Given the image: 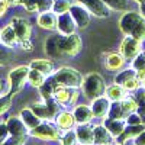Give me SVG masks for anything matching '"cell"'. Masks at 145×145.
<instances>
[{"instance_id": "cell-1", "label": "cell", "mask_w": 145, "mask_h": 145, "mask_svg": "<svg viewBox=\"0 0 145 145\" xmlns=\"http://www.w3.org/2000/svg\"><path fill=\"white\" fill-rule=\"evenodd\" d=\"M118 25L125 35H131L134 38L145 41V18L141 15V12H123V15L118 20Z\"/></svg>"}, {"instance_id": "cell-2", "label": "cell", "mask_w": 145, "mask_h": 145, "mask_svg": "<svg viewBox=\"0 0 145 145\" xmlns=\"http://www.w3.org/2000/svg\"><path fill=\"white\" fill-rule=\"evenodd\" d=\"M80 89H81V93L84 94V97L89 100H93L96 97H99V96L105 94L106 84H105V80L100 74H97V72H90V74H87L83 78Z\"/></svg>"}, {"instance_id": "cell-3", "label": "cell", "mask_w": 145, "mask_h": 145, "mask_svg": "<svg viewBox=\"0 0 145 145\" xmlns=\"http://www.w3.org/2000/svg\"><path fill=\"white\" fill-rule=\"evenodd\" d=\"M29 65H18L15 68H12L7 74V83H9V94L13 96L19 94L25 84L28 81V74H29Z\"/></svg>"}, {"instance_id": "cell-4", "label": "cell", "mask_w": 145, "mask_h": 145, "mask_svg": "<svg viewBox=\"0 0 145 145\" xmlns=\"http://www.w3.org/2000/svg\"><path fill=\"white\" fill-rule=\"evenodd\" d=\"M54 80L57 81V84L61 86H67V87H72V89H78L83 83V77L81 74L74 70L72 67H59L54 71L52 74Z\"/></svg>"}, {"instance_id": "cell-5", "label": "cell", "mask_w": 145, "mask_h": 145, "mask_svg": "<svg viewBox=\"0 0 145 145\" xmlns=\"http://www.w3.org/2000/svg\"><path fill=\"white\" fill-rule=\"evenodd\" d=\"M29 135L41 141H57L61 137V131L57 125H52L51 120H42L36 128L29 131Z\"/></svg>"}, {"instance_id": "cell-6", "label": "cell", "mask_w": 145, "mask_h": 145, "mask_svg": "<svg viewBox=\"0 0 145 145\" xmlns=\"http://www.w3.org/2000/svg\"><path fill=\"white\" fill-rule=\"evenodd\" d=\"M59 106L61 105L52 97V99H48V100L36 102L31 107L42 120H52V119H55L57 113L59 112Z\"/></svg>"}, {"instance_id": "cell-7", "label": "cell", "mask_w": 145, "mask_h": 145, "mask_svg": "<svg viewBox=\"0 0 145 145\" xmlns=\"http://www.w3.org/2000/svg\"><path fill=\"white\" fill-rule=\"evenodd\" d=\"M70 13L72 16V19L76 20V25H77V29H84L90 25V19H91V13L90 10L84 6L81 2H76L72 3L71 7H70Z\"/></svg>"}, {"instance_id": "cell-8", "label": "cell", "mask_w": 145, "mask_h": 145, "mask_svg": "<svg viewBox=\"0 0 145 145\" xmlns=\"http://www.w3.org/2000/svg\"><path fill=\"white\" fill-rule=\"evenodd\" d=\"M119 51L125 57V59L132 61V59L142 51V41L138 39V38H134V36H131V35H126L125 39L122 41V44H120Z\"/></svg>"}, {"instance_id": "cell-9", "label": "cell", "mask_w": 145, "mask_h": 145, "mask_svg": "<svg viewBox=\"0 0 145 145\" xmlns=\"http://www.w3.org/2000/svg\"><path fill=\"white\" fill-rule=\"evenodd\" d=\"M61 41H63V35H61V33L50 35V36L45 39L44 51H45V54L50 57V58H52V59H59L61 57H64L63 48H61Z\"/></svg>"}, {"instance_id": "cell-10", "label": "cell", "mask_w": 145, "mask_h": 145, "mask_svg": "<svg viewBox=\"0 0 145 145\" xmlns=\"http://www.w3.org/2000/svg\"><path fill=\"white\" fill-rule=\"evenodd\" d=\"M77 96H78V91L76 89L67 87V86H61V84H57L55 91H54V99L61 106L74 105L77 102Z\"/></svg>"}, {"instance_id": "cell-11", "label": "cell", "mask_w": 145, "mask_h": 145, "mask_svg": "<svg viewBox=\"0 0 145 145\" xmlns=\"http://www.w3.org/2000/svg\"><path fill=\"white\" fill-rule=\"evenodd\" d=\"M61 48H63L64 57H76L80 52V50H81V39H80V36L76 32L70 33V35H63Z\"/></svg>"}, {"instance_id": "cell-12", "label": "cell", "mask_w": 145, "mask_h": 145, "mask_svg": "<svg viewBox=\"0 0 145 145\" xmlns=\"http://www.w3.org/2000/svg\"><path fill=\"white\" fill-rule=\"evenodd\" d=\"M10 25L13 26L16 35L19 41L23 39H31V33H32V26H31V22L25 18H20V16H15L12 18L10 20Z\"/></svg>"}, {"instance_id": "cell-13", "label": "cell", "mask_w": 145, "mask_h": 145, "mask_svg": "<svg viewBox=\"0 0 145 145\" xmlns=\"http://www.w3.org/2000/svg\"><path fill=\"white\" fill-rule=\"evenodd\" d=\"M81 3L86 6L89 10H90V13L96 18H109L110 16V7H109L103 0H81Z\"/></svg>"}, {"instance_id": "cell-14", "label": "cell", "mask_w": 145, "mask_h": 145, "mask_svg": "<svg viewBox=\"0 0 145 145\" xmlns=\"http://www.w3.org/2000/svg\"><path fill=\"white\" fill-rule=\"evenodd\" d=\"M6 125L9 129V134L13 137H28L29 135V129L19 115L18 116H9L6 119Z\"/></svg>"}, {"instance_id": "cell-15", "label": "cell", "mask_w": 145, "mask_h": 145, "mask_svg": "<svg viewBox=\"0 0 145 145\" xmlns=\"http://www.w3.org/2000/svg\"><path fill=\"white\" fill-rule=\"evenodd\" d=\"M76 29H77L76 20L72 19L70 12H65V13L58 15V18H57V31H58V33L70 35V33H74Z\"/></svg>"}, {"instance_id": "cell-16", "label": "cell", "mask_w": 145, "mask_h": 145, "mask_svg": "<svg viewBox=\"0 0 145 145\" xmlns=\"http://www.w3.org/2000/svg\"><path fill=\"white\" fill-rule=\"evenodd\" d=\"M57 18H58V15L52 10L39 12L38 16H36V23H38V26H41L42 29L54 31V29H57Z\"/></svg>"}, {"instance_id": "cell-17", "label": "cell", "mask_w": 145, "mask_h": 145, "mask_svg": "<svg viewBox=\"0 0 145 145\" xmlns=\"http://www.w3.org/2000/svg\"><path fill=\"white\" fill-rule=\"evenodd\" d=\"M110 100H109L106 96H99L91 100V112H93V116L94 118H105L109 112V107H110Z\"/></svg>"}, {"instance_id": "cell-18", "label": "cell", "mask_w": 145, "mask_h": 145, "mask_svg": "<svg viewBox=\"0 0 145 145\" xmlns=\"http://www.w3.org/2000/svg\"><path fill=\"white\" fill-rule=\"evenodd\" d=\"M76 123V118L74 113H71L68 110H63V112H58L55 116V125L59 128V131H68L74 126Z\"/></svg>"}, {"instance_id": "cell-19", "label": "cell", "mask_w": 145, "mask_h": 145, "mask_svg": "<svg viewBox=\"0 0 145 145\" xmlns=\"http://www.w3.org/2000/svg\"><path fill=\"white\" fill-rule=\"evenodd\" d=\"M113 137L106 129L105 125H96L93 129V144L94 145H109L112 142Z\"/></svg>"}, {"instance_id": "cell-20", "label": "cell", "mask_w": 145, "mask_h": 145, "mask_svg": "<svg viewBox=\"0 0 145 145\" xmlns=\"http://www.w3.org/2000/svg\"><path fill=\"white\" fill-rule=\"evenodd\" d=\"M0 42L7 48H15L16 45H19V38H18V35H16L13 26H12L10 23L2 29V33H0Z\"/></svg>"}, {"instance_id": "cell-21", "label": "cell", "mask_w": 145, "mask_h": 145, "mask_svg": "<svg viewBox=\"0 0 145 145\" xmlns=\"http://www.w3.org/2000/svg\"><path fill=\"white\" fill-rule=\"evenodd\" d=\"M19 116L22 118V120L25 122V125L28 126L29 131L33 129V128H36L42 122V119L32 110V107H23V109H20Z\"/></svg>"}, {"instance_id": "cell-22", "label": "cell", "mask_w": 145, "mask_h": 145, "mask_svg": "<svg viewBox=\"0 0 145 145\" xmlns=\"http://www.w3.org/2000/svg\"><path fill=\"white\" fill-rule=\"evenodd\" d=\"M74 118H76V123L83 125V123H90V120L94 118L91 107L86 106V105H78L74 107Z\"/></svg>"}, {"instance_id": "cell-23", "label": "cell", "mask_w": 145, "mask_h": 145, "mask_svg": "<svg viewBox=\"0 0 145 145\" xmlns=\"http://www.w3.org/2000/svg\"><path fill=\"white\" fill-rule=\"evenodd\" d=\"M125 61H126L125 57L120 52H110L105 58V67L110 71H116V70H120L123 67Z\"/></svg>"}, {"instance_id": "cell-24", "label": "cell", "mask_w": 145, "mask_h": 145, "mask_svg": "<svg viewBox=\"0 0 145 145\" xmlns=\"http://www.w3.org/2000/svg\"><path fill=\"white\" fill-rule=\"evenodd\" d=\"M144 129H145V123H141V125H128L123 129L122 134L118 137V142L119 144H125L129 139H134V138H137L141 134Z\"/></svg>"}, {"instance_id": "cell-25", "label": "cell", "mask_w": 145, "mask_h": 145, "mask_svg": "<svg viewBox=\"0 0 145 145\" xmlns=\"http://www.w3.org/2000/svg\"><path fill=\"white\" fill-rule=\"evenodd\" d=\"M103 125L106 126V129L110 132V135L113 138H118L120 134L123 132V129L126 128V122H125V119H110V118H107Z\"/></svg>"}, {"instance_id": "cell-26", "label": "cell", "mask_w": 145, "mask_h": 145, "mask_svg": "<svg viewBox=\"0 0 145 145\" xmlns=\"http://www.w3.org/2000/svg\"><path fill=\"white\" fill-rule=\"evenodd\" d=\"M31 68L33 70H38L41 71L42 74H45L46 77H50L51 74H54V64L51 59H46V58H38V59H33L29 64Z\"/></svg>"}, {"instance_id": "cell-27", "label": "cell", "mask_w": 145, "mask_h": 145, "mask_svg": "<svg viewBox=\"0 0 145 145\" xmlns=\"http://www.w3.org/2000/svg\"><path fill=\"white\" fill-rule=\"evenodd\" d=\"M105 96L110 100V102H120L123 97H126V89L123 86H119V84H112V86L106 87L105 90Z\"/></svg>"}, {"instance_id": "cell-28", "label": "cell", "mask_w": 145, "mask_h": 145, "mask_svg": "<svg viewBox=\"0 0 145 145\" xmlns=\"http://www.w3.org/2000/svg\"><path fill=\"white\" fill-rule=\"evenodd\" d=\"M93 129H94V126H91L90 123L78 125L77 129H76L78 142L80 144H90V142H93Z\"/></svg>"}, {"instance_id": "cell-29", "label": "cell", "mask_w": 145, "mask_h": 145, "mask_svg": "<svg viewBox=\"0 0 145 145\" xmlns=\"http://www.w3.org/2000/svg\"><path fill=\"white\" fill-rule=\"evenodd\" d=\"M57 87V81L54 80L52 74L45 80V83L39 87V94H41V99L42 100H48V99H52L54 97V91Z\"/></svg>"}, {"instance_id": "cell-30", "label": "cell", "mask_w": 145, "mask_h": 145, "mask_svg": "<svg viewBox=\"0 0 145 145\" xmlns=\"http://www.w3.org/2000/svg\"><path fill=\"white\" fill-rule=\"evenodd\" d=\"M131 67L137 71V76L139 80L145 77V51H141L131 63Z\"/></svg>"}, {"instance_id": "cell-31", "label": "cell", "mask_w": 145, "mask_h": 145, "mask_svg": "<svg viewBox=\"0 0 145 145\" xmlns=\"http://www.w3.org/2000/svg\"><path fill=\"white\" fill-rule=\"evenodd\" d=\"M45 80H46V76L45 74H42L41 71H38V70H33V68H31L29 70V74H28V83L31 84L32 87H41L42 84L45 83Z\"/></svg>"}, {"instance_id": "cell-32", "label": "cell", "mask_w": 145, "mask_h": 145, "mask_svg": "<svg viewBox=\"0 0 145 145\" xmlns=\"http://www.w3.org/2000/svg\"><path fill=\"white\" fill-rule=\"evenodd\" d=\"M134 77H137V71L132 67H129V68H125V70L118 72V74L115 76V83L119 84V86H123L126 81H129L131 78H134Z\"/></svg>"}, {"instance_id": "cell-33", "label": "cell", "mask_w": 145, "mask_h": 145, "mask_svg": "<svg viewBox=\"0 0 145 145\" xmlns=\"http://www.w3.org/2000/svg\"><path fill=\"white\" fill-rule=\"evenodd\" d=\"M107 118H110V119H125L126 118V113L123 110L122 105H120V102H112L110 103V107H109V112H107Z\"/></svg>"}, {"instance_id": "cell-34", "label": "cell", "mask_w": 145, "mask_h": 145, "mask_svg": "<svg viewBox=\"0 0 145 145\" xmlns=\"http://www.w3.org/2000/svg\"><path fill=\"white\" fill-rule=\"evenodd\" d=\"M103 2L116 12H128L131 10V0H103Z\"/></svg>"}, {"instance_id": "cell-35", "label": "cell", "mask_w": 145, "mask_h": 145, "mask_svg": "<svg viewBox=\"0 0 145 145\" xmlns=\"http://www.w3.org/2000/svg\"><path fill=\"white\" fill-rule=\"evenodd\" d=\"M120 105H122L123 110L126 113V116L132 112H137L138 110V103H137V99L135 97H131V96H126L120 100Z\"/></svg>"}, {"instance_id": "cell-36", "label": "cell", "mask_w": 145, "mask_h": 145, "mask_svg": "<svg viewBox=\"0 0 145 145\" xmlns=\"http://www.w3.org/2000/svg\"><path fill=\"white\" fill-rule=\"evenodd\" d=\"M74 3L72 0H54V5H52V12H55L57 15H61L65 13V12L70 10L71 5Z\"/></svg>"}, {"instance_id": "cell-37", "label": "cell", "mask_w": 145, "mask_h": 145, "mask_svg": "<svg viewBox=\"0 0 145 145\" xmlns=\"http://www.w3.org/2000/svg\"><path fill=\"white\" fill-rule=\"evenodd\" d=\"M137 103H138V113L145 119V87H141L137 90Z\"/></svg>"}, {"instance_id": "cell-38", "label": "cell", "mask_w": 145, "mask_h": 145, "mask_svg": "<svg viewBox=\"0 0 145 145\" xmlns=\"http://www.w3.org/2000/svg\"><path fill=\"white\" fill-rule=\"evenodd\" d=\"M77 142H78L77 134L72 129L65 131V134L61 135V145H77Z\"/></svg>"}, {"instance_id": "cell-39", "label": "cell", "mask_w": 145, "mask_h": 145, "mask_svg": "<svg viewBox=\"0 0 145 145\" xmlns=\"http://www.w3.org/2000/svg\"><path fill=\"white\" fill-rule=\"evenodd\" d=\"M20 5L23 6L28 13L39 12V0H20Z\"/></svg>"}, {"instance_id": "cell-40", "label": "cell", "mask_w": 145, "mask_h": 145, "mask_svg": "<svg viewBox=\"0 0 145 145\" xmlns=\"http://www.w3.org/2000/svg\"><path fill=\"white\" fill-rule=\"evenodd\" d=\"M10 107H12V96L9 93L0 96V116H3Z\"/></svg>"}, {"instance_id": "cell-41", "label": "cell", "mask_w": 145, "mask_h": 145, "mask_svg": "<svg viewBox=\"0 0 145 145\" xmlns=\"http://www.w3.org/2000/svg\"><path fill=\"white\" fill-rule=\"evenodd\" d=\"M10 48L5 46L3 44L0 45V65H7L12 61V54H10Z\"/></svg>"}, {"instance_id": "cell-42", "label": "cell", "mask_w": 145, "mask_h": 145, "mask_svg": "<svg viewBox=\"0 0 145 145\" xmlns=\"http://www.w3.org/2000/svg\"><path fill=\"white\" fill-rule=\"evenodd\" d=\"M125 122H126V125H141V123H144V118L139 113L132 112L125 118Z\"/></svg>"}, {"instance_id": "cell-43", "label": "cell", "mask_w": 145, "mask_h": 145, "mask_svg": "<svg viewBox=\"0 0 145 145\" xmlns=\"http://www.w3.org/2000/svg\"><path fill=\"white\" fill-rule=\"evenodd\" d=\"M26 144V137H13L10 135L3 144L0 145H25Z\"/></svg>"}, {"instance_id": "cell-44", "label": "cell", "mask_w": 145, "mask_h": 145, "mask_svg": "<svg viewBox=\"0 0 145 145\" xmlns=\"http://www.w3.org/2000/svg\"><path fill=\"white\" fill-rule=\"evenodd\" d=\"M9 137H10V134H9L6 122H0V144H3Z\"/></svg>"}, {"instance_id": "cell-45", "label": "cell", "mask_w": 145, "mask_h": 145, "mask_svg": "<svg viewBox=\"0 0 145 145\" xmlns=\"http://www.w3.org/2000/svg\"><path fill=\"white\" fill-rule=\"evenodd\" d=\"M19 46H20V50L28 51V52L33 50V44L31 42V39H23V41H19Z\"/></svg>"}, {"instance_id": "cell-46", "label": "cell", "mask_w": 145, "mask_h": 145, "mask_svg": "<svg viewBox=\"0 0 145 145\" xmlns=\"http://www.w3.org/2000/svg\"><path fill=\"white\" fill-rule=\"evenodd\" d=\"M134 145H145V129L137 138H134Z\"/></svg>"}, {"instance_id": "cell-47", "label": "cell", "mask_w": 145, "mask_h": 145, "mask_svg": "<svg viewBox=\"0 0 145 145\" xmlns=\"http://www.w3.org/2000/svg\"><path fill=\"white\" fill-rule=\"evenodd\" d=\"M9 7L10 6H9V3L6 2V0H0V18H3L6 15V12H7Z\"/></svg>"}, {"instance_id": "cell-48", "label": "cell", "mask_w": 145, "mask_h": 145, "mask_svg": "<svg viewBox=\"0 0 145 145\" xmlns=\"http://www.w3.org/2000/svg\"><path fill=\"white\" fill-rule=\"evenodd\" d=\"M9 3V6H19L20 5V0H6Z\"/></svg>"}, {"instance_id": "cell-49", "label": "cell", "mask_w": 145, "mask_h": 145, "mask_svg": "<svg viewBox=\"0 0 145 145\" xmlns=\"http://www.w3.org/2000/svg\"><path fill=\"white\" fill-rule=\"evenodd\" d=\"M139 12H141V15L145 18V3H141L139 5Z\"/></svg>"}, {"instance_id": "cell-50", "label": "cell", "mask_w": 145, "mask_h": 145, "mask_svg": "<svg viewBox=\"0 0 145 145\" xmlns=\"http://www.w3.org/2000/svg\"><path fill=\"white\" fill-rule=\"evenodd\" d=\"M141 84H142V87H145V77L141 80Z\"/></svg>"}, {"instance_id": "cell-51", "label": "cell", "mask_w": 145, "mask_h": 145, "mask_svg": "<svg viewBox=\"0 0 145 145\" xmlns=\"http://www.w3.org/2000/svg\"><path fill=\"white\" fill-rule=\"evenodd\" d=\"M2 89H3V84H2V80H0V91H2Z\"/></svg>"}, {"instance_id": "cell-52", "label": "cell", "mask_w": 145, "mask_h": 145, "mask_svg": "<svg viewBox=\"0 0 145 145\" xmlns=\"http://www.w3.org/2000/svg\"><path fill=\"white\" fill-rule=\"evenodd\" d=\"M134 2H137V3H139V5H141V3H142V0H134Z\"/></svg>"}, {"instance_id": "cell-53", "label": "cell", "mask_w": 145, "mask_h": 145, "mask_svg": "<svg viewBox=\"0 0 145 145\" xmlns=\"http://www.w3.org/2000/svg\"><path fill=\"white\" fill-rule=\"evenodd\" d=\"M81 145H94L93 142H90V144H81Z\"/></svg>"}, {"instance_id": "cell-54", "label": "cell", "mask_w": 145, "mask_h": 145, "mask_svg": "<svg viewBox=\"0 0 145 145\" xmlns=\"http://www.w3.org/2000/svg\"><path fill=\"white\" fill-rule=\"evenodd\" d=\"M118 145H123V144H119V142H118Z\"/></svg>"}, {"instance_id": "cell-55", "label": "cell", "mask_w": 145, "mask_h": 145, "mask_svg": "<svg viewBox=\"0 0 145 145\" xmlns=\"http://www.w3.org/2000/svg\"><path fill=\"white\" fill-rule=\"evenodd\" d=\"M142 3H145V0H142Z\"/></svg>"}, {"instance_id": "cell-56", "label": "cell", "mask_w": 145, "mask_h": 145, "mask_svg": "<svg viewBox=\"0 0 145 145\" xmlns=\"http://www.w3.org/2000/svg\"><path fill=\"white\" fill-rule=\"evenodd\" d=\"M0 33H2V29H0Z\"/></svg>"}]
</instances>
